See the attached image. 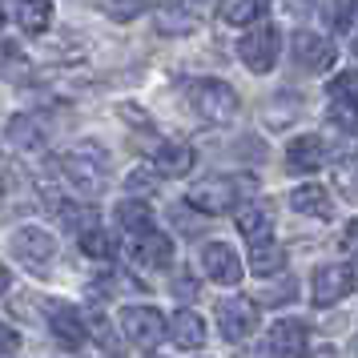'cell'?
<instances>
[{"label": "cell", "mask_w": 358, "mask_h": 358, "mask_svg": "<svg viewBox=\"0 0 358 358\" xmlns=\"http://www.w3.org/2000/svg\"><path fill=\"white\" fill-rule=\"evenodd\" d=\"M258 194V178L254 173H213V178H201L189 189V206L197 213H226L234 210L238 197H250Z\"/></svg>", "instance_id": "6da1fadb"}, {"label": "cell", "mask_w": 358, "mask_h": 358, "mask_svg": "<svg viewBox=\"0 0 358 358\" xmlns=\"http://www.w3.org/2000/svg\"><path fill=\"white\" fill-rule=\"evenodd\" d=\"M57 165H61V173H65L81 194H97L101 185H105V178H109V153L97 149V145H77L73 153L57 157Z\"/></svg>", "instance_id": "7a4b0ae2"}, {"label": "cell", "mask_w": 358, "mask_h": 358, "mask_svg": "<svg viewBox=\"0 0 358 358\" xmlns=\"http://www.w3.org/2000/svg\"><path fill=\"white\" fill-rule=\"evenodd\" d=\"M189 101H194L197 113L206 121H213V125H222V121H229L238 113V93L226 81H213V77H201V81L189 85Z\"/></svg>", "instance_id": "3957f363"}, {"label": "cell", "mask_w": 358, "mask_h": 358, "mask_svg": "<svg viewBox=\"0 0 358 358\" xmlns=\"http://www.w3.org/2000/svg\"><path fill=\"white\" fill-rule=\"evenodd\" d=\"M278 52H282V33H278L274 24H254L242 36V45H238V57L254 73H270L278 65Z\"/></svg>", "instance_id": "277c9868"}, {"label": "cell", "mask_w": 358, "mask_h": 358, "mask_svg": "<svg viewBox=\"0 0 358 358\" xmlns=\"http://www.w3.org/2000/svg\"><path fill=\"white\" fill-rule=\"evenodd\" d=\"M121 330H125V338L133 342V346H157L162 342V334L169 330V322L162 318V310L153 306H125V314H121Z\"/></svg>", "instance_id": "5b68a950"}, {"label": "cell", "mask_w": 358, "mask_h": 358, "mask_svg": "<svg viewBox=\"0 0 358 358\" xmlns=\"http://www.w3.org/2000/svg\"><path fill=\"white\" fill-rule=\"evenodd\" d=\"M294 49V61L306 69V73H326V69H334V57H338V49H334V41L322 33H294L290 41Z\"/></svg>", "instance_id": "8992f818"}, {"label": "cell", "mask_w": 358, "mask_h": 358, "mask_svg": "<svg viewBox=\"0 0 358 358\" xmlns=\"http://www.w3.org/2000/svg\"><path fill=\"white\" fill-rule=\"evenodd\" d=\"M217 326H222V338L226 342H242L258 330V306L250 298H226L217 306Z\"/></svg>", "instance_id": "52a82bcc"}, {"label": "cell", "mask_w": 358, "mask_h": 358, "mask_svg": "<svg viewBox=\"0 0 358 358\" xmlns=\"http://www.w3.org/2000/svg\"><path fill=\"white\" fill-rule=\"evenodd\" d=\"M52 254H57V242H52L41 226H24V229L13 234V258H20L24 266H33V270H49Z\"/></svg>", "instance_id": "ba28073f"}, {"label": "cell", "mask_w": 358, "mask_h": 358, "mask_svg": "<svg viewBox=\"0 0 358 358\" xmlns=\"http://www.w3.org/2000/svg\"><path fill=\"white\" fill-rule=\"evenodd\" d=\"M355 290V270L346 262H330L322 270H314V302L318 306H334Z\"/></svg>", "instance_id": "9c48e42d"}, {"label": "cell", "mask_w": 358, "mask_h": 358, "mask_svg": "<svg viewBox=\"0 0 358 358\" xmlns=\"http://www.w3.org/2000/svg\"><path fill=\"white\" fill-rule=\"evenodd\" d=\"M306 355V326L302 322H274V330L266 334L262 358H302Z\"/></svg>", "instance_id": "30bf717a"}, {"label": "cell", "mask_w": 358, "mask_h": 358, "mask_svg": "<svg viewBox=\"0 0 358 358\" xmlns=\"http://www.w3.org/2000/svg\"><path fill=\"white\" fill-rule=\"evenodd\" d=\"M201 266H206V274L213 282H222V286H238L242 282V258L234 254V245L226 242H210L201 250Z\"/></svg>", "instance_id": "8fae6325"}, {"label": "cell", "mask_w": 358, "mask_h": 358, "mask_svg": "<svg viewBox=\"0 0 358 358\" xmlns=\"http://www.w3.org/2000/svg\"><path fill=\"white\" fill-rule=\"evenodd\" d=\"M49 326H52V334H57V342H65L69 350H81L85 338H89V326H85V318H81L77 306H52L49 310Z\"/></svg>", "instance_id": "7c38bea8"}, {"label": "cell", "mask_w": 358, "mask_h": 358, "mask_svg": "<svg viewBox=\"0 0 358 358\" xmlns=\"http://www.w3.org/2000/svg\"><path fill=\"white\" fill-rule=\"evenodd\" d=\"M133 262H137L141 270H165V266L173 262V242L153 229V234H145V238L133 242Z\"/></svg>", "instance_id": "4fadbf2b"}, {"label": "cell", "mask_w": 358, "mask_h": 358, "mask_svg": "<svg viewBox=\"0 0 358 358\" xmlns=\"http://www.w3.org/2000/svg\"><path fill=\"white\" fill-rule=\"evenodd\" d=\"M326 141L322 137H298V141H290V149H286V165H290L294 173H314V169H322L326 162Z\"/></svg>", "instance_id": "5bb4252c"}, {"label": "cell", "mask_w": 358, "mask_h": 358, "mask_svg": "<svg viewBox=\"0 0 358 358\" xmlns=\"http://www.w3.org/2000/svg\"><path fill=\"white\" fill-rule=\"evenodd\" d=\"M153 210H149L145 201H137V197H125L121 206H117V226L125 229V234H133V242L137 238H145V234H153Z\"/></svg>", "instance_id": "9a60e30c"}, {"label": "cell", "mask_w": 358, "mask_h": 358, "mask_svg": "<svg viewBox=\"0 0 358 358\" xmlns=\"http://www.w3.org/2000/svg\"><path fill=\"white\" fill-rule=\"evenodd\" d=\"M153 169H157L162 178H185V173L194 169V149L178 145V141L157 145V153H153Z\"/></svg>", "instance_id": "2e32d148"}, {"label": "cell", "mask_w": 358, "mask_h": 358, "mask_svg": "<svg viewBox=\"0 0 358 358\" xmlns=\"http://www.w3.org/2000/svg\"><path fill=\"white\" fill-rule=\"evenodd\" d=\"M169 338L178 342L181 350H197V346H206V322L197 318L194 310H178L169 318Z\"/></svg>", "instance_id": "e0dca14e"}, {"label": "cell", "mask_w": 358, "mask_h": 358, "mask_svg": "<svg viewBox=\"0 0 358 358\" xmlns=\"http://www.w3.org/2000/svg\"><path fill=\"white\" fill-rule=\"evenodd\" d=\"M238 229H242V238L250 245H258V242H270V206L266 201H250V206H242L238 210Z\"/></svg>", "instance_id": "ac0fdd59"}, {"label": "cell", "mask_w": 358, "mask_h": 358, "mask_svg": "<svg viewBox=\"0 0 358 358\" xmlns=\"http://www.w3.org/2000/svg\"><path fill=\"white\" fill-rule=\"evenodd\" d=\"M290 206L298 213H306V217H322V222L334 217V201L318 185H298V189H290Z\"/></svg>", "instance_id": "d6986e66"}, {"label": "cell", "mask_w": 358, "mask_h": 358, "mask_svg": "<svg viewBox=\"0 0 358 358\" xmlns=\"http://www.w3.org/2000/svg\"><path fill=\"white\" fill-rule=\"evenodd\" d=\"M250 270L258 278H274L286 270V250L278 242H258V245H250Z\"/></svg>", "instance_id": "ffe728a7"}, {"label": "cell", "mask_w": 358, "mask_h": 358, "mask_svg": "<svg viewBox=\"0 0 358 358\" xmlns=\"http://www.w3.org/2000/svg\"><path fill=\"white\" fill-rule=\"evenodd\" d=\"M0 77L4 81H29L33 77V65L24 61V52L13 41H0Z\"/></svg>", "instance_id": "44dd1931"}, {"label": "cell", "mask_w": 358, "mask_h": 358, "mask_svg": "<svg viewBox=\"0 0 358 358\" xmlns=\"http://www.w3.org/2000/svg\"><path fill=\"white\" fill-rule=\"evenodd\" d=\"M81 254L85 258H97V262H109L117 254V242L113 234H105V229H89V234H81Z\"/></svg>", "instance_id": "7402d4cb"}, {"label": "cell", "mask_w": 358, "mask_h": 358, "mask_svg": "<svg viewBox=\"0 0 358 358\" xmlns=\"http://www.w3.org/2000/svg\"><path fill=\"white\" fill-rule=\"evenodd\" d=\"M8 141H13L17 149H36L41 145V125H36L33 117L17 113L13 121H8Z\"/></svg>", "instance_id": "603a6c76"}, {"label": "cell", "mask_w": 358, "mask_h": 358, "mask_svg": "<svg viewBox=\"0 0 358 358\" xmlns=\"http://www.w3.org/2000/svg\"><path fill=\"white\" fill-rule=\"evenodd\" d=\"M197 24V13L194 8H165L162 17H157V29L165 36H181V33H194Z\"/></svg>", "instance_id": "cb8c5ba5"}, {"label": "cell", "mask_w": 358, "mask_h": 358, "mask_svg": "<svg viewBox=\"0 0 358 358\" xmlns=\"http://www.w3.org/2000/svg\"><path fill=\"white\" fill-rule=\"evenodd\" d=\"M266 17V0H238V4H222V20L226 24H254Z\"/></svg>", "instance_id": "d4e9b609"}, {"label": "cell", "mask_w": 358, "mask_h": 358, "mask_svg": "<svg viewBox=\"0 0 358 358\" xmlns=\"http://www.w3.org/2000/svg\"><path fill=\"white\" fill-rule=\"evenodd\" d=\"M61 222H65L69 229L89 234V229H97V210H93V206H77V201H65V206H61Z\"/></svg>", "instance_id": "484cf974"}, {"label": "cell", "mask_w": 358, "mask_h": 358, "mask_svg": "<svg viewBox=\"0 0 358 358\" xmlns=\"http://www.w3.org/2000/svg\"><path fill=\"white\" fill-rule=\"evenodd\" d=\"M330 125L358 137V101H330Z\"/></svg>", "instance_id": "4316f807"}, {"label": "cell", "mask_w": 358, "mask_h": 358, "mask_svg": "<svg viewBox=\"0 0 358 358\" xmlns=\"http://www.w3.org/2000/svg\"><path fill=\"white\" fill-rule=\"evenodd\" d=\"M17 20H20V29H24V33H45V29H49V20H52V8H49V4H20Z\"/></svg>", "instance_id": "83f0119b"}, {"label": "cell", "mask_w": 358, "mask_h": 358, "mask_svg": "<svg viewBox=\"0 0 358 358\" xmlns=\"http://www.w3.org/2000/svg\"><path fill=\"white\" fill-rule=\"evenodd\" d=\"M334 185H338L346 197H358V153H346V157L334 165Z\"/></svg>", "instance_id": "f1b7e54d"}, {"label": "cell", "mask_w": 358, "mask_h": 358, "mask_svg": "<svg viewBox=\"0 0 358 358\" xmlns=\"http://www.w3.org/2000/svg\"><path fill=\"white\" fill-rule=\"evenodd\" d=\"M330 97L334 101H358V73L355 69H346V73H338V77L330 81Z\"/></svg>", "instance_id": "f546056e"}, {"label": "cell", "mask_w": 358, "mask_h": 358, "mask_svg": "<svg viewBox=\"0 0 358 358\" xmlns=\"http://www.w3.org/2000/svg\"><path fill=\"white\" fill-rule=\"evenodd\" d=\"M286 298H290V302L298 298V282H294V278H290V282L270 286V294H262V302H274V306H278V302H286Z\"/></svg>", "instance_id": "4dcf8cb0"}, {"label": "cell", "mask_w": 358, "mask_h": 358, "mask_svg": "<svg viewBox=\"0 0 358 358\" xmlns=\"http://www.w3.org/2000/svg\"><path fill=\"white\" fill-rule=\"evenodd\" d=\"M105 13L117 20H133L137 13H145V4H113V0H105Z\"/></svg>", "instance_id": "1f68e13d"}, {"label": "cell", "mask_w": 358, "mask_h": 358, "mask_svg": "<svg viewBox=\"0 0 358 358\" xmlns=\"http://www.w3.org/2000/svg\"><path fill=\"white\" fill-rule=\"evenodd\" d=\"M173 294H181V298H197V294H201V286H197V278L181 274L178 282H173Z\"/></svg>", "instance_id": "d6a6232c"}, {"label": "cell", "mask_w": 358, "mask_h": 358, "mask_svg": "<svg viewBox=\"0 0 358 358\" xmlns=\"http://www.w3.org/2000/svg\"><path fill=\"white\" fill-rule=\"evenodd\" d=\"M17 346H20L17 330H13V326H4V322H0V355H13Z\"/></svg>", "instance_id": "836d02e7"}, {"label": "cell", "mask_w": 358, "mask_h": 358, "mask_svg": "<svg viewBox=\"0 0 358 358\" xmlns=\"http://www.w3.org/2000/svg\"><path fill=\"white\" fill-rule=\"evenodd\" d=\"M149 189H153V173H141V169H137L129 178V194H149Z\"/></svg>", "instance_id": "e575fe53"}, {"label": "cell", "mask_w": 358, "mask_h": 358, "mask_svg": "<svg viewBox=\"0 0 358 358\" xmlns=\"http://www.w3.org/2000/svg\"><path fill=\"white\" fill-rule=\"evenodd\" d=\"M93 334H97L105 346H109V355L117 350V346H113V330H109V322H105V318H93Z\"/></svg>", "instance_id": "d590c367"}, {"label": "cell", "mask_w": 358, "mask_h": 358, "mask_svg": "<svg viewBox=\"0 0 358 358\" xmlns=\"http://www.w3.org/2000/svg\"><path fill=\"white\" fill-rule=\"evenodd\" d=\"M342 245H346V250H350V254L358 258V217L350 222V226H346V234H342Z\"/></svg>", "instance_id": "8d00e7d4"}, {"label": "cell", "mask_w": 358, "mask_h": 358, "mask_svg": "<svg viewBox=\"0 0 358 358\" xmlns=\"http://www.w3.org/2000/svg\"><path fill=\"white\" fill-rule=\"evenodd\" d=\"M8 286H13V274H8V266H0V294H8Z\"/></svg>", "instance_id": "74e56055"}, {"label": "cell", "mask_w": 358, "mask_h": 358, "mask_svg": "<svg viewBox=\"0 0 358 358\" xmlns=\"http://www.w3.org/2000/svg\"><path fill=\"white\" fill-rule=\"evenodd\" d=\"M314 358H338V350H334V346H318V350H314Z\"/></svg>", "instance_id": "f35d334b"}, {"label": "cell", "mask_w": 358, "mask_h": 358, "mask_svg": "<svg viewBox=\"0 0 358 358\" xmlns=\"http://www.w3.org/2000/svg\"><path fill=\"white\" fill-rule=\"evenodd\" d=\"M0 29H4V8H0Z\"/></svg>", "instance_id": "ab89813d"}, {"label": "cell", "mask_w": 358, "mask_h": 358, "mask_svg": "<svg viewBox=\"0 0 358 358\" xmlns=\"http://www.w3.org/2000/svg\"><path fill=\"white\" fill-rule=\"evenodd\" d=\"M355 57H358V33H355Z\"/></svg>", "instance_id": "60d3db41"}, {"label": "cell", "mask_w": 358, "mask_h": 358, "mask_svg": "<svg viewBox=\"0 0 358 358\" xmlns=\"http://www.w3.org/2000/svg\"><path fill=\"white\" fill-rule=\"evenodd\" d=\"M355 358H358V338H355Z\"/></svg>", "instance_id": "b9f144b4"}, {"label": "cell", "mask_w": 358, "mask_h": 358, "mask_svg": "<svg viewBox=\"0 0 358 358\" xmlns=\"http://www.w3.org/2000/svg\"><path fill=\"white\" fill-rule=\"evenodd\" d=\"M0 181H4V173H0Z\"/></svg>", "instance_id": "7bdbcfd3"}]
</instances>
